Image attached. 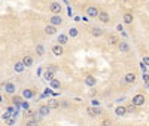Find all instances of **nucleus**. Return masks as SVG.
I'll return each instance as SVG.
<instances>
[{
    "label": "nucleus",
    "instance_id": "c85d7f7f",
    "mask_svg": "<svg viewBox=\"0 0 149 126\" xmlns=\"http://www.w3.org/2000/svg\"><path fill=\"white\" fill-rule=\"evenodd\" d=\"M109 40H110V43H112V45H115V43H118V39H116L115 36H112V37H110Z\"/></svg>",
    "mask_w": 149,
    "mask_h": 126
},
{
    "label": "nucleus",
    "instance_id": "4be33fe9",
    "mask_svg": "<svg viewBox=\"0 0 149 126\" xmlns=\"http://www.w3.org/2000/svg\"><path fill=\"white\" fill-rule=\"evenodd\" d=\"M43 79H45V80H52V79H54V74H52V73H49V71H45Z\"/></svg>",
    "mask_w": 149,
    "mask_h": 126
},
{
    "label": "nucleus",
    "instance_id": "ddd939ff",
    "mask_svg": "<svg viewBox=\"0 0 149 126\" xmlns=\"http://www.w3.org/2000/svg\"><path fill=\"white\" fill-rule=\"evenodd\" d=\"M5 91H6L8 94H10V95H14V94H15V85H14V83H6V85H5Z\"/></svg>",
    "mask_w": 149,
    "mask_h": 126
},
{
    "label": "nucleus",
    "instance_id": "1a4fd4ad",
    "mask_svg": "<svg viewBox=\"0 0 149 126\" xmlns=\"http://www.w3.org/2000/svg\"><path fill=\"white\" fill-rule=\"evenodd\" d=\"M21 62L24 64V67H31L33 65V58L30 55H24V58H22Z\"/></svg>",
    "mask_w": 149,
    "mask_h": 126
},
{
    "label": "nucleus",
    "instance_id": "58836bf2",
    "mask_svg": "<svg viewBox=\"0 0 149 126\" xmlns=\"http://www.w3.org/2000/svg\"><path fill=\"white\" fill-rule=\"evenodd\" d=\"M116 30H118V31H122V25H121V24L116 25Z\"/></svg>",
    "mask_w": 149,
    "mask_h": 126
},
{
    "label": "nucleus",
    "instance_id": "c756f323",
    "mask_svg": "<svg viewBox=\"0 0 149 126\" xmlns=\"http://www.w3.org/2000/svg\"><path fill=\"white\" fill-rule=\"evenodd\" d=\"M6 123H8L9 126H10V125H14V123H15V119H14V117H9V119L6 120Z\"/></svg>",
    "mask_w": 149,
    "mask_h": 126
},
{
    "label": "nucleus",
    "instance_id": "393cba45",
    "mask_svg": "<svg viewBox=\"0 0 149 126\" xmlns=\"http://www.w3.org/2000/svg\"><path fill=\"white\" fill-rule=\"evenodd\" d=\"M46 71H49V73H55L57 71V65H54V64H51V65H48V68H46Z\"/></svg>",
    "mask_w": 149,
    "mask_h": 126
},
{
    "label": "nucleus",
    "instance_id": "cd10ccee",
    "mask_svg": "<svg viewBox=\"0 0 149 126\" xmlns=\"http://www.w3.org/2000/svg\"><path fill=\"white\" fill-rule=\"evenodd\" d=\"M26 126H39V123H37L36 120H29Z\"/></svg>",
    "mask_w": 149,
    "mask_h": 126
},
{
    "label": "nucleus",
    "instance_id": "f704fd0d",
    "mask_svg": "<svg viewBox=\"0 0 149 126\" xmlns=\"http://www.w3.org/2000/svg\"><path fill=\"white\" fill-rule=\"evenodd\" d=\"M21 107H22V108H29V104H27V103H24V101H22V103H21Z\"/></svg>",
    "mask_w": 149,
    "mask_h": 126
},
{
    "label": "nucleus",
    "instance_id": "423d86ee",
    "mask_svg": "<svg viewBox=\"0 0 149 126\" xmlns=\"http://www.w3.org/2000/svg\"><path fill=\"white\" fill-rule=\"evenodd\" d=\"M51 25H54V27H57V25H61L63 24V19H61V17L60 15H54V17H51Z\"/></svg>",
    "mask_w": 149,
    "mask_h": 126
},
{
    "label": "nucleus",
    "instance_id": "c9c22d12",
    "mask_svg": "<svg viewBox=\"0 0 149 126\" xmlns=\"http://www.w3.org/2000/svg\"><path fill=\"white\" fill-rule=\"evenodd\" d=\"M148 62H149V59H148V58H143V62H142V64L148 67Z\"/></svg>",
    "mask_w": 149,
    "mask_h": 126
},
{
    "label": "nucleus",
    "instance_id": "dca6fc26",
    "mask_svg": "<svg viewBox=\"0 0 149 126\" xmlns=\"http://www.w3.org/2000/svg\"><path fill=\"white\" fill-rule=\"evenodd\" d=\"M122 19H124V24H131L134 18H133V14H130V12H128V14L124 15V18H122Z\"/></svg>",
    "mask_w": 149,
    "mask_h": 126
},
{
    "label": "nucleus",
    "instance_id": "f257e3e1",
    "mask_svg": "<svg viewBox=\"0 0 149 126\" xmlns=\"http://www.w3.org/2000/svg\"><path fill=\"white\" fill-rule=\"evenodd\" d=\"M145 103H146V98H145L142 94L134 95V96H133V99H131V104H133L134 107H140V105H143Z\"/></svg>",
    "mask_w": 149,
    "mask_h": 126
},
{
    "label": "nucleus",
    "instance_id": "a878e982",
    "mask_svg": "<svg viewBox=\"0 0 149 126\" xmlns=\"http://www.w3.org/2000/svg\"><path fill=\"white\" fill-rule=\"evenodd\" d=\"M69 36H70V37H76V36H78V30H76V28H70V30H69Z\"/></svg>",
    "mask_w": 149,
    "mask_h": 126
},
{
    "label": "nucleus",
    "instance_id": "5701e85b",
    "mask_svg": "<svg viewBox=\"0 0 149 126\" xmlns=\"http://www.w3.org/2000/svg\"><path fill=\"white\" fill-rule=\"evenodd\" d=\"M48 107H49V108H57V107H60V104L57 103L55 99H52V101H49V104H48Z\"/></svg>",
    "mask_w": 149,
    "mask_h": 126
},
{
    "label": "nucleus",
    "instance_id": "e433bc0d",
    "mask_svg": "<svg viewBox=\"0 0 149 126\" xmlns=\"http://www.w3.org/2000/svg\"><path fill=\"white\" fill-rule=\"evenodd\" d=\"M143 80H145V83H146V85H148V74H146V73H145V74H143Z\"/></svg>",
    "mask_w": 149,
    "mask_h": 126
},
{
    "label": "nucleus",
    "instance_id": "2f4dec72",
    "mask_svg": "<svg viewBox=\"0 0 149 126\" xmlns=\"http://www.w3.org/2000/svg\"><path fill=\"white\" fill-rule=\"evenodd\" d=\"M102 126H112V122H110V120H104V122L102 123Z\"/></svg>",
    "mask_w": 149,
    "mask_h": 126
},
{
    "label": "nucleus",
    "instance_id": "2eb2a0df",
    "mask_svg": "<svg viewBox=\"0 0 149 126\" xmlns=\"http://www.w3.org/2000/svg\"><path fill=\"white\" fill-rule=\"evenodd\" d=\"M55 31H57V28L54 27V25H46V27H45V33L49 34V36H51V34H55Z\"/></svg>",
    "mask_w": 149,
    "mask_h": 126
},
{
    "label": "nucleus",
    "instance_id": "9b49d317",
    "mask_svg": "<svg viewBox=\"0 0 149 126\" xmlns=\"http://www.w3.org/2000/svg\"><path fill=\"white\" fill-rule=\"evenodd\" d=\"M118 48H119L121 52H128L130 50V45L127 42H118Z\"/></svg>",
    "mask_w": 149,
    "mask_h": 126
},
{
    "label": "nucleus",
    "instance_id": "f3484780",
    "mask_svg": "<svg viewBox=\"0 0 149 126\" xmlns=\"http://www.w3.org/2000/svg\"><path fill=\"white\" fill-rule=\"evenodd\" d=\"M57 40H58V43L63 46V45H66L67 43V36L66 34H60L58 37H57Z\"/></svg>",
    "mask_w": 149,
    "mask_h": 126
},
{
    "label": "nucleus",
    "instance_id": "a211bd4d",
    "mask_svg": "<svg viewBox=\"0 0 149 126\" xmlns=\"http://www.w3.org/2000/svg\"><path fill=\"white\" fill-rule=\"evenodd\" d=\"M115 113H116L118 116H125V113H127V110H125V107H122V105H119V107H116Z\"/></svg>",
    "mask_w": 149,
    "mask_h": 126
},
{
    "label": "nucleus",
    "instance_id": "72a5a7b5",
    "mask_svg": "<svg viewBox=\"0 0 149 126\" xmlns=\"http://www.w3.org/2000/svg\"><path fill=\"white\" fill-rule=\"evenodd\" d=\"M125 110H127V111H133V110H134V105H133V104H130V105H128Z\"/></svg>",
    "mask_w": 149,
    "mask_h": 126
},
{
    "label": "nucleus",
    "instance_id": "9d476101",
    "mask_svg": "<svg viewBox=\"0 0 149 126\" xmlns=\"http://www.w3.org/2000/svg\"><path fill=\"white\" fill-rule=\"evenodd\" d=\"M124 82L125 83H134L136 82V74L134 73H127L125 77H124Z\"/></svg>",
    "mask_w": 149,
    "mask_h": 126
},
{
    "label": "nucleus",
    "instance_id": "f03ea898",
    "mask_svg": "<svg viewBox=\"0 0 149 126\" xmlns=\"http://www.w3.org/2000/svg\"><path fill=\"white\" fill-rule=\"evenodd\" d=\"M86 113H88L91 117H97V116L102 114V110L98 107H88V108H86Z\"/></svg>",
    "mask_w": 149,
    "mask_h": 126
},
{
    "label": "nucleus",
    "instance_id": "6ab92c4d",
    "mask_svg": "<svg viewBox=\"0 0 149 126\" xmlns=\"http://www.w3.org/2000/svg\"><path fill=\"white\" fill-rule=\"evenodd\" d=\"M33 95H34V94H33L31 89H24V91H22V96L27 98V99H29V98H33Z\"/></svg>",
    "mask_w": 149,
    "mask_h": 126
},
{
    "label": "nucleus",
    "instance_id": "0eeeda50",
    "mask_svg": "<svg viewBox=\"0 0 149 126\" xmlns=\"http://www.w3.org/2000/svg\"><path fill=\"white\" fill-rule=\"evenodd\" d=\"M95 83H97V79L94 77V76H86L85 77V85L86 86H95Z\"/></svg>",
    "mask_w": 149,
    "mask_h": 126
},
{
    "label": "nucleus",
    "instance_id": "f8f14e48",
    "mask_svg": "<svg viewBox=\"0 0 149 126\" xmlns=\"http://www.w3.org/2000/svg\"><path fill=\"white\" fill-rule=\"evenodd\" d=\"M97 18L98 19H100L102 22H109V14H107V12H98V15H97Z\"/></svg>",
    "mask_w": 149,
    "mask_h": 126
},
{
    "label": "nucleus",
    "instance_id": "b1692460",
    "mask_svg": "<svg viewBox=\"0 0 149 126\" xmlns=\"http://www.w3.org/2000/svg\"><path fill=\"white\" fill-rule=\"evenodd\" d=\"M49 82H51V86L52 87H55V89H57V87H60V80H57V79H52V80H49Z\"/></svg>",
    "mask_w": 149,
    "mask_h": 126
},
{
    "label": "nucleus",
    "instance_id": "ea45409f",
    "mask_svg": "<svg viewBox=\"0 0 149 126\" xmlns=\"http://www.w3.org/2000/svg\"><path fill=\"white\" fill-rule=\"evenodd\" d=\"M2 101H3V96H2V95H0V103H2Z\"/></svg>",
    "mask_w": 149,
    "mask_h": 126
},
{
    "label": "nucleus",
    "instance_id": "412c9836",
    "mask_svg": "<svg viewBox=\"0 0 149 126\" xmlns=\"http://www.w3.org/2000/svg\"><path fill=\"white\" fill-rule=\"evenodd\" d=\"M24 68H26V67H24L22 62H17V64H15V71L21 73V71H24Z\"/></svg>",
    "mask_w": 149,
    "mask_h": 126
},
{
    "label": "nucleus",
    "instance_id": "bb28decb",
    "mask_svg": "<svg viewBox=\"0 0 149 126\" xmlns=\"http://www.w3.org/2000/svg\"><path fill=\"white\" fill-rule=\"evenodd\" d=\"M12 103H14L15 105H21V103H22V101H21V98H18V96H14V99H12Z\"/></svg>",
    "mask_w": 149,
    "mask_h": 126
},
{
    "label": "nucleus",
    "instance_id": "39448f33",
    "mask_svg": "<svg viewBox=\"0 0 149 126\" xmlns=\"http://www.w3.org/2000/svg\"><path fill=\"white\" fill-rule=\"evenodd\" d=\"M52 54H54L55 56H61V55L64 54L63 46H61V45H55V46H52Z\"/></svg>",
    "mask_w": 149,
    "mask_h": 126
},
{
    "label": "nucleus",
    "instance_id": "aec40b11",
    "mask_svg": "<svg viewBox=\"0 0 149 126\" xmlns=\"http://www.w3.org/2000/svg\"><path fill=\"white\" fill-rule=\"evenodd\" d=\"M36 54L39 55V56H42V55L45 54V48H43V45H37V46H36Z\"/></svg>",
    "mask_w": 149,
    "mask_h": 126
},
{
    "label": "nucleus",
    "instance_id": "4468645a",
    "mask_svg": "<svg viewBox=\"0 0 149 126\" xmlns=\"http://www.w3.org/2000/svg\"><path fill=\"white\" fill-rule=\"evenodd\" d=\"M91 34H93L94 37H100V36L103 34V30H102L100 27H94V28L91 30Z\"/></svg>",
    "mask_w": 149,
    "mask_h": 126
},
{
    "label": "nucleus",
    "instance_id": "7ed1b4c3",
    "mask_svg": "<svg viewBox=\"0 0 149 126\" xmlns=\"http://www.w3.org/2000/svg\"><path fill=\"white\" fill-rule=\"evenodd\" d=\"M49 10H51L54 15H60V12H61V5L57 3V2H52L51 5H49Z\"/></svg>",
    "mask_w": 149,
    "mask_h": 126
},
{
    "label": "nucleus",
    "instance_id": "7c9ffc66",
    "mask_svg": "<svg viewBox=\"0 0 149 126\" xmlns=\"http://www.w3.org/2000/svg\"><path fill=\"white\" fill-rule=\"evenodd\" d=\"M91 104H93V107H98V105H100V103H98L97 99H93V101H91Z\"/></svg>",
    "mask_w": 149,
    "mask_h": 126
},
{
    "label": "nucleus",
    "instance_id": "4c0bfd02",
    "mask_svg": "<svg viewBox=\"0 0 149 126\" xmlns=\"http://www.w3.org/2000/svg\"><path fill=\"white\" fill-rule=\"evenodd\" d=\"M61 107H69V104H67V101H63V103H61Z\"/></svg>",
    "mask_w": 149,
    "mask_h": 126
},
{
    "label": "nucleus",
    "instance_id": "473e14b6",
    "mask_svg": "<svg viewBox=\"0 0 149 126\" xmlns=\"http://www.w3.org/2000/svg\"><path fill=\"white\" fill-rule=\"evenodd\" d=\"M9 117H10V113H8V111H6L5 114H3V119H5V120H8Z\"/></svg>",
    "mask_w": 149,
    "mask_h": 126
},
{
    "label": "nucleus",
    "instance_id": "20e7f679",
    "mask_svg": "<svg viewBox=\"0 0 149 126\" xmlns=\"http://www.w3.org/2000/svg\"><path fill=\"white\" fill-rule=\"evenodd\" d=\"M98 12H100V10H98L97 6H88V8H86V15H88V17L95 18L98 15Z\"/></svg>",
    "mask_w": 149,
    "mask_h": 126
},
{
    "label": "nucleus",
    "instance_id": "6e6552de",
    "mask_svg": "<svg viewBox=\"0 0 149 126\" xmlns=\"http://www.w3.org/2000/svg\"><path fill=\"white\" fill-rule=\"evenodd\" d=\"M37 113H39V114L43 117V116H48L49 113H51V108H49L48 105H40V107H39V111H37Z\"/></svg>",
    "mask_w": 149,
    "mask_h": 126
}]
</instances>
